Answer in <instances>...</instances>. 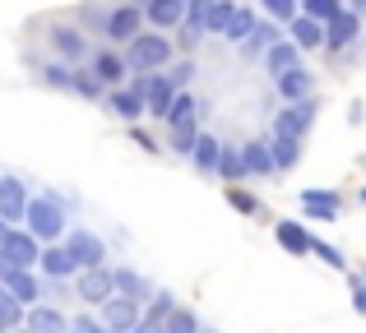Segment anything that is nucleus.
Returning <instances> with one entry per match:
<instances>
[{"mask_svg":"<svg viewBox=\"0 0 366 333\" xmlns=\"http://www.w3.org/2000/svg\"><path fill=\"white\" fill-rule=\"evenodd\" d=\"M24 217H28V236H33V241H56L61 227H65V213H61L56 199H28Z\"/></svg>","mask_w":366,"mask_h":333,"instance_id":"nucleus-1","label":"nucleus"},{"mask_svg":"<svg viewBox=\"0 0 366 333\" xmlns=\"http://www.w3.org/2000/svg\"><path fill=\"white\" fill-rule=\"evenodd\" d=\"M172 56V42L167 37H153V33H139L130 42V65L134 70H153V65H162Z\"/></svg>","mask_w":366,"mask_h":333,"instance_id":"nucleus-2","label":"nucleus"},{"mask_svg":"<svg viewBox=\"0 0 366 333\" xmlns=\"http://www.w3.org/2000/svg\"><path fill=\"white\" fill-rule=\"evenodd\" d=\"M74 292H79V301H89V306H102V301H112L117 292H112V269L102 264V269H84L79 282H74Z\"/></svg>","mask_w":366,"mask_h":333,"instance_id":"nucleus-3","label":"nucleus"},{"mask_svg":"<svg viewBox=\"0 0 366 333\" xmlns=\"http://www.w3.org/2000/svg\"><path fill=\"white\" fill-rule=\"evenodd\" d=\"M311 121H315V102L311 98L306 102H287L283 116H278V139H302L306 130H311Z\"/></svg>","mask_w":366,"mask_h":333,"instance_id":"nucleus-4","label":"nucleus"},{"mask_svg":"<svg viewBox=\"0 0 366 333\" xmlns=\"http://www.w3.org/2000/svg\"><path fill=\"white\" fill-rule=\"evenodd\" d=\"M0 250H5L9 255V264H14V269H33V264H37V255H42V245H37L33 241V236H28V232H5V241H0Z\"/></svg>","mask_w":366,"mask_h":333,"instance_id":"nucleus-5","label":"nucleus"},{"mask_svg":"<svg viewBox=\"0 0 366 333\" xmlns=\"http://www.w3.org/2000/svg\"><path fill=\"white\" fill-rule=\"evenodd\" d=\"M65 250L79 260V269H102V260H107L102 241H98V236H89V232H70V236H65Z\"/></svg>","mask_w":366,"mask_h":333,"instance_id":"nucleus-6","label":"nucleus"},{"mask_svg":"<svg viewBox=\"0 0 366 333\" xmlns=\"http://www.w3.org/2000/svg\"><path fill=\"white\" fill-rule=\"evenodd\" d=\"M134 319H139V306H134V301H125V297L102 301V329L107 333H130Z\"/></svg>","mask_w":366,"mask_h":333,"instance_id":"nucleus-7","label":"nucleus"},{"mask_svg":"<svg viewBox=\"0 0 366 333\" xmlns=\"http://www.w3.org/2000/svg\"><path fill=\"white\" fill-rule=\"evenodd\" d=\"M24 208H28V190L19 185L14 176H5L0 180V217H5V222H19Z\"/></svg>","mask_w":366,"mask_h":333,"instance_id":"nucleus-8","label":"nucleus"},{"mask_svg":"<svg viewBox=\"0 0 366 333\" xmlns=\"http://www.w3.org/2000/svg\"><path fill=\"white\" fill-rule=\"evenodd\" d=\"M37 264H42L51 278H70V273H79V260H74L65 245H51V250H42V255H37Z\"/></svg>","mask_w":366,"mask_h":333,"instance_id":"nucleus-9","label":"nucleus"},{"mask_svg":"<svg viewBox=\"0 0 366 333\" xmlns=\"http://www.w3.org/2000/svg\"><path fill=\"white\" fill-rule=\"evenodd\" d=\"M357 14H348V9H339V14H334L330 19V24H325V42H330V46H348L352 42V37H357Z\"/></svg>","mask_w":366,"mask_h":333,"instance_id":"nucleus-10","label":"nucleus"},{"mask_svg":"<svg viewBox=\"0 0 366 333\" xmlns=\"http://www.w3.org/2000/svg\"><path fill=\"white\" fill-rule=\"evenodd\" d=\"M112 292H121V297L134 301V306H139V301H149V282H144L134 269H117V273H112Z\"/></svg>","mask_w":366,"mask_h":333,"instance_id":"nucleus-11","label":"nucleus"},{"mask_svg":"<svg viewBox=\"0 0 366 333\" xmlns=\"http://www.w3.org/2000/svg\"><path fill=\"white\" fill-rule=\"evenodd\" d=\"M107 37H117V42H134V37H139V9H134V5L117 9V14L107 19Z\"/></svg>","mask_w":366,"mask_h":333,"instance_id":"nucleus-12","label":"nucleus"},{"mask_svg":"<svg viewBox=\"0 0 366 333\" xmlns=\"http://www.w3.org/2000/svg\"><path fill=\"white\" fill-rule=\"evenodd\" d=\"M0 287H5L9 297L19 301V306H33V301H37V292H42V287H37V278H33V273H24V269H19V273H9V278L0 282Z\"/></svg>","mask_w":366,"mask_h":333,"instance_id":"nucleus-13","label":"nucleus"},{"mask_svg":"<svg viewBox=\"0 0 366 333\" xmlns=\"http://www.w3.org/2000/svg\"><path fill=\"white\" fill-rule=\"evenodd\" d=\"M139 79H144V74H139ZM167 102H172V83L167 79H144V111L167 116Z\"/></svg>","mask_w":366,"mask_h":333,"instance_id":"nucleus-14","label":"nucleus"},{"mask_svg":"<svg viewBox=\"0 0 366 333\" xmlns=\"http://www.w3.org/2000/svg\"><path fill=\"white\" fill-rule=\"evenodd\" d=\"M278 93H283L287 102H306L311 98V74L306 70H283L278 74Z\"/></svg>","mask_w":366,"mask_h":333,"instance_id":"nucleus-15","label":"nucleus"},{"mask_svg":"<svg viewBox=\"0 0 366 333\" xmlns=\"http://www.w3.org/2000/svg\"><path fill=\"white\" fill-rule=\"evenodd\" d=\"M28 333H65V315L51 306H37L28 310Z\"/></svg>","mask_w":366,"mask_h":333,"instance_id":"nucleus-16","label":"nucleus"},{"mask_svg":"<svg viewBox=\"0 0 366 333\" xmlns=\"http://www.w3.org/2000/svg\"><path fill=\"white\" fill-rule=\"evenodd\" d=\"M149 19L158 28H172L186 19V0H149Z\"/></svg>","mask_w":366,"mask_h":333,"instance_id":"nucleus-17","label":"nucleus"},{"mask_svg":"<svg viewBox=\"0 0 366 333\" xmlns=\"http://www.w3.org/2000/svg\"><path fill=\"white\" fill-rule=\"evenodd\" d=\"M112 111H117V116H125V121L139 116V111H144V79H134L130 93H117V98H112Z\"/></svg>","mask_w":366,"mask_h":333,"instance_id":"nucleus-18","label":"nucleus"},{"mask_svg":"<svg viewBox=\"0 0 366 333\" xmlns=\"http://www.w3.org/2000/svg\"><path fill=\"white\" fill-rule=\"evenodd\" d=\"M302 204H306V213L320 217V222H334V213H339V199H334V195H320V190H306Z\"/></svg>","mask_w":366,"mask_h":333,"instance_id":"nucleus-19","label":"nucleus"},{"mask_svg":"<svg viewBox=\"0 0 366 333\" xmlns=\"http://www.w3.org/2000/svg\"><path fill=\"white\" fill-rule=\"evenodd\" d=\"M190 153H195V167H199V171H214V167H218V153H223V144H218L214 135H199Z\"/></svg>","mask_w":366,"mask_h":333,"instance_id":"nucleus-20","label":"nucleus"},{"mask_svg":"<svg viewBox=\"0 0 366 333\" xmlns=\"http://www.w3.org/2000/svg\"><path fill=\"white\" fill-rule=\"evenodd\" d=\"M292 37H297V42L292 46H320L325 42V24H315V19H292Z\"/></svg>","mask_w":366,"mask_h":333,"instance_id":"nucleus-21","label":"nucleus"},{"mask_svg":"<svg viewBox=\"0 0 366 333\" xmlns=\"http://www.w3.org/2000/svg\"><path fill=\"white\" fill-rule=\"evenodd\" d=\"M278 245H287L292 255H306L311 250V236L302 232V222H278Z\"/></svg>","mask_w":366,"mask_h":333,"instance_id":"nucleus-22","label":"nucleus"},{"mask_svg":"<svg viewBox=\"0 0 366 333\" xmlns=\"http://www.w3.org/2000/svg\"><path fill=\"white\" fill-rule=\"evenodd\" d=\"M264 61H269V70H274V74H283V70H297V46H292V42H274V46H269V56H264Z\"/></svg>","mask_w":366,"mask_h":333,"instance_id":"nucleus-23","label":"nucleus"},{"mask_svg":"<svg viewBox=\"0 0 366 333\" xmlns=\"http://www.w3.org/2000/svg\"><path fill=\"white\" fill-rule=\"evenodd\" d=\"M250 28H255V14H250V9H232V19H227L223 37H227V42H246Z\"/></svg>","mask_w":366,"mask_h":333,"instance_id":"nucleus-24","label":"nucleus"},{"mask_svg":"<svg viewBox=\"0 0 366 333\" xmlns=\"http://www.w3.org/2000/svg\"><path fill=\"white\" fill-rule=\"evenodd\" d=\"M269 148V163H274V167H297V158H302V153H297V139H274V144H264Z\"/></svg>","mask_w":366,"mask_h":333,"instance_id":"nucleus-25","label":"nucleus"},{"mask_svg":"<svg viewBox=\"0 0 366 333\" xmlns=\"http://www.w3.org/2000/svg\"><path fill=\"white\" fill-rule=\"evenodd\" d=\"M209 5H214V0H190V24H186V42H199V37H204V19H209Z\"/></svg>","mask_w":366,"mask_h":333,"instance_id":"nucleus-26","label":"nucleus"},{"mask_svg":"<svg viewBox=\"0 0 366 333\" xmlns=\"http://www.w3.org/2000/svg\"><path fill=\"white\" fill-rule=\"evenodd\" d=\"M242 167L246 171H259V176H264V171H274V163H269V148L264 144H246L242 148Z\"/></svg>","mask_w":366,"mask_h":333,"instance_id":"nucleus-27","label":"nucleus"},{"mask_svg":"<svg viewBox=\"0 0 366 333\" xmlns=\"http://www.w3.org/2000/svg\"><path fill=\"white\" fill-rule=\"evenodd\" d=\"M232 0H214V5H209V19H204V33H223L227 28V19H232Z\"/></svg>","mask_w":366,"mask_h":333,"instance_id":"nucleus-28","label":"nucleus"},{"mask_svg":"<svg viewBox=\"0 0 366 333\" xmlns=\"http://www.w3.org/2000/svg\"><path fill=\"white\" fill-rule=\"evenodd\" d=\"M19 319H24V306H19V301L0 287V333H5V329H19Z\"/></svg>","mask_w":366,"mask_h":333,"instance_id":"nucleus-29","label":"nucleus"},{"mask_svg":"<svg viewBox=\"0 0 366 333\" xmlns=\"http://www.w3.org/2000/svg\"><path fill=\"white\" fill-rule=\"evenodd\" d=\"M51 42H56V51H61V56H70V61L84 51V37L74 33V28H56V33H51Z\"/></svg>","mask_w":366,"mask_h":333,"instance_id":"nucleus-30","label":"nucleus"},{"mask_svg":"<svg viewBox=\"0 0 366 333\" xmlns=\"http://www.w3.org/2000/svg\"><path fill=\"white\" fill-rule=\"evenodd\" d=\"M274 42H278V33H274V28H269V24H255V28H250V37H246L242 46H246V56H250V51H269Z\"/></svg>","mask_w":366,"mask_h":333,"instance_id":"nucleus-31","label":"nucleus"},{"mask_svg":"<svg viewBox=\"0 0 366 333\" xmlns=\"http://www.w3.org/2000/svg\"><path fill=\"white\" fill-rule=\"evenodd\" d=\"M195 121H177V125H172V148H177V153H190V148H195Z\"/></svg>","mask_w":366,"mask_h":333,"instance_id":"nucleus-32","label":"nucleus"},{"mask_svg":"<svg viewBox=\"0 0 366 333\" xmlns=\"http://www.w3.org/2000/svg\"><path fill=\"white\" fill-rule=\"evenodd\" d=\"M162 333H199V319L190 315V310H172V315L162 319Z\"/></svg>","mask_w":366,"mask_h":333,"instance_id":"nucleus-33","label":"nucleus"},{"mask_svg":"<svg viewBox=\"0 0 366 333\" xmlns=\"http://www.w3.org/2000/svg\"><path fill=\"white\" fill-rule=\"evenodd\" d=\"M167 121L177 125V121H195V98L190 93H177V98L167 102Z\"/></svg>","mask_w":366,"mask_h":333,"instance_id":"nucleus-34","label":"nucleus"},{"mask_svg":"<svg viewBox=\"0 0 366 333\" xmlns=\"http://www.w3.org/2000/svg\"><path fill=\"white\" fill-rule=\"evenodd\" d=\"M172 310H177V301H172L167 292H153V297H149V315H144V319H149V324H162Z\"/></svg>","mask_w":366,"mask_h":333,"instance_id":"nucleus-35","label":"nucleus"},{"mask_svg":"<svg viewBox=\"0 0 366 333\" xmlns=\"http://www.w3.org/2000/svg\"><path fill=\"white\" fill-rule=\"evenodd\" d=\"M121 70H125V65L117 61V56H98V61H93V74H98V83H117L121 79Z\"/></svg>","mask_w":366,"mask_h":333,"instance_id":"nucleus-36","label":"nucleus"},{"mask_svg":"<svg viewBox=\"0 0 366 333\" xmlns=\"http://www.w3.org/2000/svg\"><path fill=\"white\" fill-rule=\"evenodd\" d=\"M306 19H315V24H330L334 14H339V0H302Z\"/></svg>","mask_w":366,"mask_h":333,"instance_id":"nucleus-37","label":"nucleus"},{"mask_svg":"<svg viewBox=\"0 0 366 333\" xmlns=\"http://www.w3.org/2000/svg\"><path fill=\"white\" fill-rule=\"evenodd\" d=\"M218 171H223V176L227 180H237V176H242V153H237V148H223V153H218Z\"/></svg>","mask_w":366,"mask_h":333,"instance_id":"nucleus-38","label":"nucleus"},{"mask_svg":"<svg viewBox=\"0 0 366 333\" xmlns=\"http://www.w3.org/2000/svg\"><path fill=\"white\" fill-rule=\"evenodd\" d=\"M311 255H320V260L330 264V269H343V255L334 250V245H325V241H311Z\"/></svg>","mask_w":366,"mask_h":333,"instance_id":"nucleus-39","label":"nucleus"},{"mask_svg":"<svg viewBox=\"0 0 366 333\" xmlns=\"http://www.w3.org/2000/svg\"><path fill=\"white\" fill-rule=\"evenodd\" d=\"M264 9L274 19H297V0H264Z\"/></svg>","mask_w":366,"mask_h":333,"instance_id":"nucleus-40","label":"nucleus"},{"mask_svg":"<svg viewBox=\"0 0 366 333\" xmlns=\"http://www.w3.org/2000/svg\"><path fill=\"white\" fill-rule=\"evenodd\" d=\"M190 74H195V65H190V61H181V65H177V70H172V74H167V83H172V88H181V83H186V79H190Z\"/></svg>","mask_w":366,"mask_h":333,"instance_id":"nucleus-41","label":"nucleus"},{"mask_svg":"<svg viewBox=\"0 0 366 333\" xmlns=\"http://www.w3.org/2000/svg\"><path fill=\"white\" fill-rule=\"evenodd\" d=\"M70 79H74V74L61 70V65H51V70H46V83H56V88H70Z\"/></svg>","mask_w":366,"mask_h":333,"instance_id":"nucleus-42","label":"nucleus"},{"mask_svg":"<svg viewBox=\"0 0 366 333\" xmlns=\"http://www.w3.org/2000/svg\"><path fill=\"white\" fill-rule=\"evenodd\" d=\"M74 333H107V329H102V319H93V315H79V319H74Z\"/></svg>","mask_w":366,"mask_h":333,"instance_id":"nucleus-43","label":"nucleus"},{"mask_svg":"<svg viewBox=\"0 0 366 333\" xmlns=\"http://www.w3.org/2000/svg\"><path fill=\"white\" fill-rule=\"evenodd\" d=\"M352 310H357V315H366V282L357 278V287H352Z\"/></svg>","mask_w":366,"mask_h":333,"instance_id":"nucleus-44","label":"nucleus"},{"mask_svg":"<svg viewBox=\"0 0 366 333\" xmlns=\"http://www.w3.org/2000/svg\"><path fill=\"white\" fill-rule=\"evenodd\" d=\"M232 204L242 208V213H255V199H250V195H242V190H232Z\"/></svg>","mask_w":366,"mask_h":333,"instance_id":"nucleus-45","label":"nucleus"},{"mask_svg":"<svg viewBox=\"0 0 366 333\" xmlns=\"http://www.w3.org/2000/svg\"><path fill=\"white\" fill-rule=\"evenodd\" d=\"M70 83H74V88H79V93H89V98H93V93H98V88H102V83H98V79H70Z\"/></svg>","mask_w":366,"mask_h":333,"instance_id":"nucleus-46","label":"nucleus"},{"mask_svg":"<svg viewBox=\"0 0 366 333\" xmlns=\"http://www.w3.org/2000/svg\"><path fill=\"white\" fill-rule=\"evenodd\" d=\"M130 333H162V324H149V319H134Z\"/></svg>","mask_w":366,"mask_h":333,"instance_id":"nucleus-47","label":"nucleus"},{"mask_svg":"<svg viewBox=\"0 0 366 333\" xmlns=\"http://www.w3.org/2000/svg\"><path fill=\"white\" fill-rule=\"evenodd\" d=\"M9 273H19V269H14V264H9V255H5V250H0V282H5V278H9Z\"/></svg>","mask_w":366,"mask_h":333,"instance_id":"nucleus-48","label":"nucleus"},{"mask_svg":"<svg viewBox=\"0 0 366 333\" xmlns=\"http://www.w3.org/2000/svg\"><path fill=\"white\" fill-rule=\"evenodd\" d=\"M5 232H9V227H5V222H0V241H5Z\"/></svg>","mask_w":366,"mask_h":333,"instance_id":"nucleus-49","label":"nucleus"},{"mask_svg":"<svg viewBox=\"0 0 366 333\" xmlns=\"http://www.w3.org/2000/svg\"><path fill=\"white\" fill-rule=\"evenodd\" d=\"M357 9H366V0H357Z\"/></svg>","mask_w":366,"mask_h":333,"instance_id":"nucleus-50","label":"nucleus"}]
</instances>
